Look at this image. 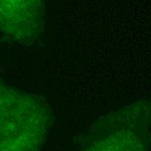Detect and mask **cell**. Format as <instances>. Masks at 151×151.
<instances>
[{"mask_svg": "<svg viewBox=\"0 0 151 151\" xmlns=\"http://www.w3.org/2000/svg\"><path fill=\"white\" fill-rule=\"evenodd\" d=\"M47 116L29 96L0 85V151H38Z\"/></svg>", "mask_w": 151, "mask_h": 151, "instance_id": "obj_1", "label": "cell"}, {"mask_svg": "<svg viewBox=\"0 0 151 151\" xmlns=\"http://www.w3.org/2000/svg\"><path fill=\"white\" fill-rule=\"evenodd\" d=\"M44 0H0V32L29 42L40 32Z\"/></svg>", "mask_w": 151, "mask_h": 151, "instance_id": "obj_2", "label": "cell"}, {"mask_svg": "<svg viewBox=\"0 0 151 151\" xmlns=\"http://www.w3.org/2000/svg\"><path fill=\"white\" fill-rule=\"evenodd\" d=\"M114 143H110L108 146L107 151H142L143 147L136 142V140L131 141L129 138H122L116 139Z\"/></svg>", "mask_w": 151, "mask_h": 151, "instance_id": "obj_3", "label": "cell"}]
</instances>
